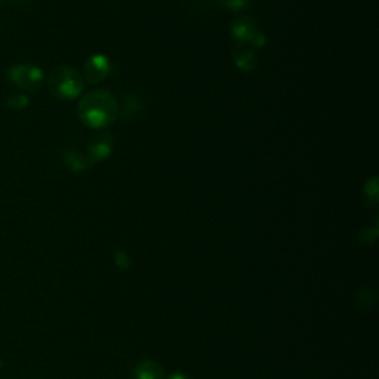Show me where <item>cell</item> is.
<instances>
[{
    "label": "cell",
    "mask_w": 379,
    "mask_h": 379,
    "mask_svg": "<svg viewBox=\"0 0 379 379\" xmlns=\"http://www.w3.org/2000/svg\"><path fill=\"white\" fill-rule=\"evenodd\" d=\"M114 261H116V265L120 267V268H124V270H126V268L131 267V260H129V256L121 251V249H114Z\"/></svg>",
    "instance_id": "cell-15"
},
{
    "label": "cell",
    "mask_w": 379,
    "mask_h": 379,
    "mask_svg": "<svg viewBox=\"0 0 379 379\" xmlns=\"http://www.w3.org/2000/svg\"><path fill=\"white\" fill-rule=\"evenodd\" d=\"M113 151V138L108 133H98L94 135L88 142V156L91 161L95 162H103L105 158L112 154Z\"/></svg>",
    "instance_id": "cell-6"
},
{
    "label": "cell",
    "mask_w": 379,
    "mask_h": 379,
    "mask_svg": "<svg viewBox=\"0 0 379 379\" xmlns=\"http://www.w3.org/2000/svg\"><path fill=\"white\" fill-rule=\"evenodd\" d=\"M135 379H165L163 366L154 360H142L135 366Z\"/></svg>",
    "instance_id": "cell-9"
},
{
    "label": "cell",
    "mask_w": 379,
    "mask_h": 379,
    "mask_svg": "<svg viewBox=\"0 0 379 379\" xmlns=\"http://www.w3.org/2000/svg\"><path fill=\"white\" fill-rule=\"evenodd\" d=\"M6 105L8 108L14 110V112H21V110H26L30 105V100L24 94H14L6 98Z\"/></svg>",
    "instance_id": "cell-12"
},
{
    "label": "cell",
    "mask_w": 379,
    "mask_h": 379,
    "mask_svg": "<svg viewBox=\"0 0 379 379\" xmlns=\"http://www.w3.org/2000/svg\"><path fill=\"white\" fill-rule=\"evenodd\" d=\"M233 59L236 67L244 73H252L258 67V57H256L253 47L248 43L236 42L233 47Z\"/></svg>",
    "instance_id": "cell-7"
},
{
    "label": "cell",
    "mask_w": 379,
    "mask_h": 379,
    "mask_svg": "<svg viewBox=\"0 0 379 379\" xmlns=\"http://www.w3.org/2000/svg\"><path fill=\"white\" fill-rule=\"evenodd\" d=\"M3 3V0H0V5H2Z\"/></svg>",
    "instance_id": "cell-17"
},
{
    "label": "cell",
    "mask_w": 379,
    "mask_h": 379,
    "mask_svg": "<svg viewBox=\"0 0 379 379\" xmlns=\"http://www.w3.org/2000/svg\"><path fill=\"white\" fill-rule=\"evenodd\" d=\"M168 379H191V378H188V376L184 375V373H172Z\"/></svg>",
    "instance_id": "cell-16"
},
{
    "label": "cell",
    "mask_w": 379,
    "mask_h": 379,
    "mask_svg": "<svg viewBox=\"0 0 379 379\" xmlns=\"http://www.w3.org/2000/svg\"><path fill=\"white\" fill-rule=\"evenodd\" d=\"M8 80L24 92H36L42 88L45 73L34 64H14L8 68Z\"/></svg>",
    "instance_id": "cell-3"
},
{
    "label": "cell",
    "mask_w": 379,
    "mask_h": 379,
    "mask_svg": "<svg viewBox=\"0 0 379 379\" xmlns=\"http://www.w3.org/2000/svg\"><path fill=\"white\" fill-rule=\"evenodd\" d=\"M63 161L67 168L75 170V172H82V170H87L95 165L88 154H83L80 150L76 149L66 150L63 154Z\"/></svg>",
    "instance_id": "cell-8"
},
{
    "label": "cell",
    "mask_w": 379,
    "mask_h": 379,
    "mask_svg": "<svg viewBox=\"0 0 379 379\" xmlns=\"http://www.w3.org/2000/svg\"><path fill=\"white\" fill-rule=\"evenodd\" d=\"M47 89L57 100H76L84 89V80L80 73L70 66H57L47 75Z\"/></svg>",
    "instance_id": "cell-2"
},
{
    "label": "cell",
    "mask_w": 379,
    "mask_h": 379,
    "mask_svg": "<svg viewBox=\"0 0 379 379\" xmlns=\"http://www.w3.org/2000/svg\"><path fill=\"white\" fill-rule=\"evenodd\" d=\"M231 34L236 42L248 43L252 47H264L267 45V36L251 17L237 18L231 26Z\"/></svg>",
    "instance_id": "cell-4"
},
{
    "label": "cell",
    "mask_w": 379,
    "mask_h": 379,
    "mask_svg": "<svg viewBox=\"0 0 379 379\" xmlns=\"http://www.w3.org/2000/svg\"><path fill=\"white\" fill-rule=\"evenodd\" d=\"M364 200L369 207H376L379 202V191H378V178H371L364 184Z\"/></svg>",
    "instance_id": "cell-11"
},
{
    "label": "cell",
    "mask_w": 379,
    "mask_h": 379,
    "mask_svg": "<svg viewBox=\"0 0 379 379\" xmlns=\"http://www.w3.org/2000/svg\"><path fill=\"white\" fill-rule=\"evenodd\" d=\"M112 71V63L108 57L103 54H95L88 58L83 67V76L89 83H100L103 82Z\"/></svg>",
    "instance_id": "cell-5"
},
{
    "label": "cell",
    "mask_w": 379,
    "mask_h": 379,
    "mask_svg": "<svg viewBox=\"0 0 379 379\" xmlns=\"http://www.w3.org/2000/svg\"><path fill=\"white\" fill-rule=\"evenodd\" d=\"M77 113L87 126L103 129L119 117V104L112 94L98 89L82 96Z\"/></svg>",
    "instance_id": "cell-1"
},
{
    "label": "cell",
    "mask_w": 379,
    "mask_h": 379,
    "mask_svg": "<svg viewBox=\"0 0 379 379\" xmlns=\"http://www.w3.org/2000/svg\"><path fill=\"white\" fill-rule=\"evenodd\" d=\"M376 236H378V227L376 225L373 228H369V227L368 228H363L360 231V235H359L360 240L363 243H366V244H372L376 240Z\"/></svg>",
    "instance_id": "cell-14"
},
{
    "label": "cell",
    "mask_w": 379,
    "mask_h": 379,
    "mask_svg": "<svg viewBox=\"0 0 379 379\" xmlns=\"http://www.w3.org/2000/svg\"><path fill=\"white\" fill-rule=\"evenodd\" d=\"M144 112V103L137 94H128L124 98V104H121V113L120 117L124 120L137 119Z\"/></svg>",
    "instance_id": "cell-10"
},
{
    "label": "cell",
    "mask_w": 379,
    "mask_h": 379,
    "mask_svg": "<svg viewBox=\"0 0 379 379\" xmlns=\"http://www.w3.org/2000/svg\"><path fill=\"white\" fill-rule=\"evenodd\" d=\"M218 2L230 10H243L249 5V0H218Z\"/></svg>",
    "instance_id": "cell-13"
}]
</instances>
